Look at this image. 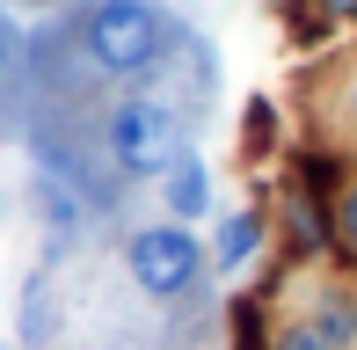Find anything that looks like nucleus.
<instances>
[{
	"instance_id": "3",
	"label": "nucleus",
	"mask_w": 357,
	"mask_h": 350,
	"mask_svg": "<svg viewBox=\"0 0 357 350\" xmlns=\"http://www.w3.org/2000/svg\"><path fill=\"white\" fill-rule=\"evenodd\" d=\"M204 241L190 227H175V219H160V227L132 234V248H124V270H132V284L146 299H190L204 277Z\"/></svg>"
},
{
	"instance_id": "12",
	"label": "nucleus",
	"mask_w": 357,
	"mask_h": 350,
	"mask_svg": "<svg viewBox=\"0 0 357 350\" xmlns=\"http://www.w3.org/2000/svg\"><path fill=\"white\" fill-rule=\"evenodd\" d=\"M15 59H22V29H15L8 15H0V81L15 73Z\"/></svg>"
},
{
	"instance_id": "10",
	"label": "nucleus",
	"mask_w": 357,
	"mask_h": 350,
	"mask_svg": "<svg viewBox=\"0 0 357 350\" xmlns=\"http://www.w3.org/2000/svg\"><path fill=\"white\" fill-rule=\"evenodd\" d=\"M241 146H248V161H270V146H278V109L255 95L248 102V132H241Z\"/></svg>"
},
{
	"instance_id": "4",
	"label": "nucleus",
	"mask_w": 357,
	"mask_h": 350,
	"mask_svg": "<svg viewBox=\"0 0 357 350\" xmlns=\"http://www.w3.org/2000/svg\"><path fill=\"white\" fill-rule=\"evenodd\" d=\"M328 241H335L328 197H321V190H306L299 175H284V256H321Z\"/></svg>"
},
{
	"instance_id": "6",
	"label": "nucleus",
	"mask_w": 357,
	"mask_h": 350,
	"mask_svg": "<svg viewBox=\"0 0 357 350\" xmlns=\"http://www.w3.org/2000/svg\"><path fill=\"white\" fill-rule=\"evenodd\" d=\"M255 248H263V212H226V219H219V234H212V263L234 277V270L248 263Z\"/></svg>"
},
{
	"instance_id": "1",
	"label": "nucleus",
	"mask_w": 357,
	"mask_h": 350,
	"mask_svg": "<svg viewBox=\"0 0 357 350\" xmlns=\"http://www.w3.org/2000/svg\"><path fill=\"white\" fill-rule=\"evenodd\" d=\"M80 52H88L95 73L132 81V73L160 66V59L175 52L168 44V15H160L153 0H88V15H80Z\"/></svg>"
},
{
	"instance_id": "5",
	"label": "nucleus",
	"mask_w": 357,
	"mask_h": 350,
	"mask_svg": "<svg viewBox=\"0 0 357 350\" xmlns=\"http://www.w3.org/2000/svg\"><path fill=\"white\" fill-rule=\"evenodd\" d=\"M160 190H168V219H175V227H183V219H204V212H212V175H204V161H197L190 146L168 161Z\"/></svg>"
},
{
	"instance_id": "14",
	"label": "nucleus",
	"mask_w": 357,
	"mask_h": 350,
	"mask_svg": "<svg viewBox=\"0 0 357 350\" xmlns=\"http://www.w3.org/2000/svg\"><path fill=\"white\" fill-rule=\"evenodd\" d=\"M343 102H350V117H357V81H350V95H343Z\"/></svg>"
},
{
	"instance_id": "11",
	"label": "nucleus",
	"mask_w": 357,
	"mask_h": 350,
	"mask_svg": "<svg viewBox=\"0 0 357 350\" xmlns=\"http://www.w3.org/2000/svg\"><path fill=\"white\" fill-rule=\"evenodd\" d=\"M270 350H328V343H321L314 321H278L270 328Z\"/></svg>"
},
{
	"instance_id": "9",
	"label": "nucleus",
	"mask_w": 357,
	"mask_h": 350,
	"mask_svg": "<svg viewBox=\"0 0 357 350\" xmlns=\"http://www.w3.org/2000/svg\"><path fill=\"white\" fill-rule=\"evenodd\" d=\"M328 227H335V256H343V263H357V175H350V183L343 190H335V204H328Z\"/></svg>"
},
{
	"instance_id": "15",
	"label": "nucleus",
	"mask_w": 357,
	"mask_h": 350,
	"mask_svg": "<svg viewBox=\"0 0 357 350\" xmlns=\"http://www.w3.org/2000/svg\"><path fill=\"white\" fill-rule=\"evenodd\" d=\"M0 219H8V197H0Z\"/></svg>"
},
{
	"instance_id": "7",
	"label": "nucleus",
	"mask_w": 357,
	"mask_h": 350,
	"mask_svg": "<svg viewBox=\"0 0 357 350\" xmlns=\"http://www.w3.org/2000/svg\"><path fill=\"white\" fill-rule=\"evenodd\" d=\"M314 328H321V343H328V350H357V299H350V292H321Z\"/></svg>"
},
{
	"instance_id": "13",
	"label": "nucleus",
	"mask_w": 357,
	"mask_h": 350,
	"mask_svg": "<svg viewBox=\"0 0 357 350\" xmlns=\"http://www.w3.org/2000/svg\"><path fill=\"white\" fill-rule=\"evenodd\" d=\"M321 22H357V0H314Z\"/></svg>"
},
{
	"instance_id": "8",
	"label": "nucleus",
	"mask_w": 357,
	"mask_h": 350,
	"mask_svg": "<svg viewBox=\"0 0 357 350\" xmlns=\"http://www.w3.org/2000/svg\"><path fill=\"white\" fill-rule=\"evenodd\" d=\"M37 204H44V227L66 241V234H80V204H73V190L59 183V175H37Z\"/></svg>"
},
{
	"instance_id": "2",
	"label": "nucleus",
	"mask_w": 357,
	"mask_h": 350,
	"mask_svg": "<svg viewBox=\"0 0 357 350\" xmlns=\"http://www.w3.org/2000/svg\"><path fill=\"white\" fill-rule=\"evenodd\" d=\"M102 139H109V161H117V175H132V183H146V175H168V161L183 153V124H175V109L153 102V95L117 102Z\"/></svg>"
}]
</instances>
